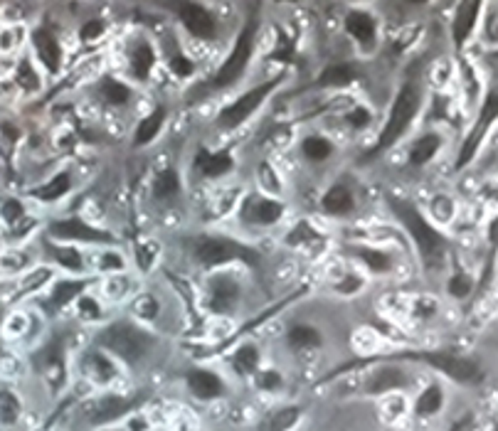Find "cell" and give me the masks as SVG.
<instances>
[{
	"label": "cell",
	"mask_w": 498,
	"mask_h": 431,
	"mask_svg": "<svg viewBox=\"0 0 498 431\" xmlns=\"http://www.w3.org/2000/svg\"><path fill=\"white\" fill-rule=\"evenodd\" d=\"M97 343L106 350H111L114 355H119L126 362H138L151 348V335L146 330L136 328L129 320H119L111 323L109 328H104V333L97 338Z\"/></svg>",
	"instance_id": "1"
},
{
	"label": "cell",
	"mask_w": 498,
	"mask_h": 431,
	"mask_svg": "<svg viewBox=\"0 0 498 431\" xmlns=\"http://www.w3.org/2000/svg\"><path fill=\"white\" fill-rule=\"evenodd\" d=\"M390 205L392 210L397 212V217L405 222L407 232L412 234V239L417 244L424 261H427V264H437V261L442 264V252H444V239H442V234H437V229H432V227L427 225V220L412 205H407V202H400V200L390 197Z\"/></svg>",
	"instance_id": "2"
},
{
	"label": "cell",
	"mask_w": 498,
	"mask_h": 431,
	"mask_svg": "<svg viewBox=\"0 0 498 431\" xmlns=\"http://www.w3.org/2000/svg\"><path fill=\"white\" fill-rule=\"evenodd\" d=\"M419 101H422V94H419L417 86L415 84L402 86L400 94H397V99H395V106H392V111H390V121H387V126H385L383 136H380V140L375 143V148L368 153V158H375L380 151L390 148L392 143L405 133L407 126H410L412 119H415V113H417Z\"/></svg>",
	"instance_id": "3"
},
{
	"label": "cell",
	"mask_w": 498,
	"mask_h": 431,
	"mask_svg": "<svg viewBox=\"0 0 498 431\" xmlns=\"http://www.w3.org/2000/svg\"><path fill=\"white\" fill-rule=\"evenodd\" d=\"M412 357H422L424 362L434 367V370L444 372L447 377L456 380V382H479L481 380V367L479 362L469 360V357L454 355V352H419V355Z\"/></svg>",
	"instance_id": "4"
},
{
	"label": "cell",
	"mask_w": 498,
	"mask_h": 431,
	"mask_svg": "<svg viewBox=\"0 0 498 431\" xmlns=\"http://www.w3.org/2000/svg\"><path fill=\"white\" fill-rule=\"evenodd\" d=\"M195 254L202 264H225V261H232V259H242V261H247V264H257L255 249L232 242V239L207 237V239H202V242H198Z\"/></svg>",
	"instance_id": "5"
},
{
	"label": "cell",
	"mask_w": 498,
	"mask_h": 431,
	"mask_svg": "<svg viewBox=\"0 0 498 431\" xmlns=\"http://www.w3.org/2000/svg\"><path fill=\"white\" fill-rule=\"evenodd\" d=\"M252 38H255V20L249 22L242 33H239L237 42H234L232 52H230V57H227V62L220 67V72L215 74V81H212V84L230 86L242 76L244 67H247V62H249V54H252Z\"/></svg>",
	"instance_id": "6"
},
{
	"label": "cell",
	"mask_w": 498,
	"mask_h": 431,
	"mask_svg": "<svg viewBox=\"0 0 498 431\" xmlns=\"http://www.w3.org/2000/svg\"><path fill=\"white\" fill-rule=\"evenodd\" d=\"M274 86H276V81H266V84H262V86H257V89H252V92H247L242 99H237L232 106H227L223 113H220L217 126H220V129H234V126H239L244 119H249V113L255 111V108L264 101L266 94H269Z\"/></svg>",
	"instance_id": "7"
},
{
	"label": "cell",
	"mask_w": 498,
	"mask_h": 431,
	"mask_svg": "<svg viewBox=\"0 0 498 431\" xmlns=\"http://www.w3.org/2000/svg\"><path fill=\"white\" fill-rule=\"evenodd\" d=\"M498 119V94H488L486 97V104H483L481 108V116H479L476 126L472 129V133H469V138H466L464 148H461V156L459 161H456V168H464L472 163V158L476 156L479 146H481L483 136H486V131L491 129V124Z\"/></svg>",
	"instance_id": "8"
},
{
	"label": "cell",
	"mask_w": 498,
	"mask_h": 431,
	"mask_svg": "<svg viewBox=\"0 0 498 431\" xmlns=\"http://www.w3.org/2000/svg\"><path fill=\"white\" fill-rule=\"evenodd\" d=\"M49 232L54 234L57 239H79V242H114V237L109 232H102V229H94V227L84 225L81 220L72 217V220L65 222H54Z\"/></svg>",
	"instance_id": "9"
},
{
	"label": "cell",
	"mask_w": 498,
	"mask_h": 431,
	"mask_svg": "<svg viewBox=\"0 0 498 431\" xmlns=\"http://www.w3.org/2000/svg\"><path fill=\"white\" fill-rule=\"evenodd\" d=\"M282 215H284L282 202H274V200L262 197V195L249 197L242 207V217L249 222H255V225H274Z\"/></svg>",
	"instance_id": "10"
},
{
	"label": "cell",
	"mask_w": 498,
	"mask_h": 431,
	"mask_svg": "<svg viewBox=\"0 0 498 431\" xmlns=\"http://www.w3.org/2000/svg\"><path fill=\"white\" fill-rule=\"evenodd\" d=\"M178 13H180L183 25L188 27L195 38H212V35H215V17H212L202 6L183 3V6L178 8Z\"/></svg>",
	"instance_id": "11"
},
{
	"label": "cell",
	"mask_w": 498,
	"mask_h": 431,
	"mask_svg": "<svg viewBox=\"0 0 498 431\" xmlns=\"http://www.w3.org/2000/svg\"><path fill=\"white\" fill-rule=\"evenodd\" d=\"M188 387L190 392L195 394L198 399H215L223 394L225 384L223 380L217 377L215 372L210 370H193L188 375Z\"/></svg>",
	"instance_id": "12"
},
{
	"label": "cell",
	"mask_w": 498,
	"mask_h": 431,
	"mask_svg": "<svg viewBox=\"0 0 498 431\" xmlns=\"http://www.w3.org/2000/svg\"><path fill=\"white\" fill-rule=\"evenodd\" d=\"M479 10H481V6H479V3H474V0H469V3H461V6H459V10H456V17H454V30H451L456 47H461V44L466 42V38H469V33H472L474 22H476Z\"/></svg>",
	"instance_id": "13"
},
{
	"label": "cell",
	"mask_w": 498,
	"mask_h": 431,
	"mask_svg": "<svg viewBox=\"0 0 498 431\" xmlns=\"http://www.w3.org/2000/svg\"><path fill=\"white\" fill-rule=\"evenodd\" d=\"M407 380L405 375H402V370H397V367H380L378 372H375L373 377L368 380V394H383V392H390V389H397L402 387Z\"/></svg>",
	"instance_id": "14"
},
{
	"label": "cell",
	"mask_w": 498,
	"mask_h": 431,
	"mask_svg": "<svg viewBox=\"0 0 498 431\" xmlns=\"http://www.w3.org/2000/svg\"><path fill=\"white\" fill-rule=\"evenodd\" d=\"M237 286L230 279H215L212 281V298L210 306L215 313H227L237 303Z\"/></svg>",
	"instance_id": "15"
},
{
	"label": "cell",
	"mask_w": 498,
	"mask_h": 431,
	"mask_svg": "<svg viewBox=\"0 0 498 431\" xmlns=\"http://www.w3.org/2000/svg\"><path fill=\"white\" fill-rule=\"evenodd\" d=\"M346 30L358 40V42L365 44V47H370V44H373L375 22H373V17H370L368 13H358V10L351 13V15L346 17Z\"/></svg>",
	"instance_id": "16"
},
{
	"label": "cell",
	"mask_w": 498,
	"mask_h": 431,
	"mask_svg": "<svg viewBox=\"0 0 498 431\" xmlns=\"http://www.w3.org/2000/svg\"><path fill=\"white\" fill-rule=\"evenodd\" d=\"M126 409H131L129 399H121V397H114V394H109V397H104L102 402L94 407L92 421H94V424H106V421L121 416Z\"/></svg>",
	"instance_id": "17"
},
{
	"label": "cell",
	"mask_w": 498,
	"mask_h": 431,
	"mask_svg": "<svg viewBox=\"0 0 498 431\" xmlns=\"http://www.w3.org/2000/svg\"><path fill=\"white\" fill-rule=\"evenodd\" d=\"M35 47H38L40 60L45 62L47 70H52V72L60 70V47H57L52 35L45 33V30H38V33H35Z\"/></svg>",
	"instance_id": "18"
},
{
	"label": "cell",
	"mask_w": 498,
	"mask_h": 431,
	"mask_svg": "<svg viewBox=\"0 0 498 431\" xmlns=\"http://www.w3.org/2000/svg\"><path fill=\"white\" fill-rule=\"evenodd\" d=\"M153 62H156V57H153L151 44H148V42H136L134 44V52H131V72H134L136 79H148Z\"/></svg>",
	"instance_id": "19"
},
{
	"label": "cell",
	"mask_w": 498,
	"mask_h": 431,
	"mask_svg": "<svg viewBox=\"0 0 498 431\" xmlns=\"http://www.w3.org/2000/svg\"><path fill=\"white\" fill-rule=\"evenodd\" d=\"M198 168L202 170V175L207 178H217V175H223L232 168V158L227 153H205L200 151L198 153Z\"/></svg>",
	"instance_id": "20"
},
{
	"label": "cell",
	"mask_w": 498,
	"mask_h": 431,
	"mask_svg": "<svg viewBox=\"0 0 498 431\" xmlns=\"http://www.w3.org/2000/svg\"><path fill=\"white\" fill-rule=\"evenodd\" d=\"M442 405H444V392H442V387H439V384H429V387L419 394L417 402H415V414L432 416L442 409Z\"/></svg>",
	"instance_id": "21"
},
{
	"label": "cell",
	"mask_w": 498,
	"mask_h": 431,
	"mask_svg": "<svg viewBox=\"0 0 498 431\" xmlns=\"http://www.w3.org/2000/svg\"><path fill=\"white\" fill-rule=\"evenodd\" d=\"M163 119H166V111H163V108L158 106L156 111H153L151 116H148V119H143V121H141V126L136 129L134 146H146V143H151V140L158 136V131H161Z\"/></svg>",
	"instance_id": "22"
},
{
	"label": "cell",
	"mask_w": 498,
	"mask_h": 431,
	"mask_svg": "<svg viewBox=\"0 0 498 431\" xmlns=\"http://www.w3.org/2000/svg\"><path fill=\"white\" fill-rule=\"evenodd\" d=\"M439 146H442V138H439L437 133H427L422 136V138L412 146V153H410V163L412 165H422V163H427L429 158L434 156V153L439 151Z\"/></svg>",
	"instance_id": "23"
},
{
	"label": "cell",
	"mask_w": 498,
	"mask_h": 431,
	"mask_svg": "<svg viewBox=\"0 0 498 431\" xmlns=\"http://www.w3.org/2000/svg\"><path fill=\"white\" fill-rule=\"evenodd\" d=\"M289 345L291 348H319L321 345V333L316 328H311V325H294L291 330H289Z\"/></svg>",
	"instance_id": "24"
},
{
	"label": "cell",
	"mask_w": 498,
	"mask_h": 431,
	"mask_svg": "<svg viewBox=\"0 0 498 431\" xmlns=\"http://www.w3.org/2000/svg\"><path fill=\"white\" fill-rule=\"evenodd\" d=\"M355 76H358V72L353 70L351 65H336V67H328V70L321 74L319 84L321 86H346V84H351Z\"/></svg>",
	"instance_id": "25"
},
{
	"label": "cell",
	"mask_w": 498,
	"mask_h": 431,
	"mask_svg": "<svg viewBox=\"0 0 498 431\" xmlns=\"http://www.w3.org/2000/svg\"><path fill=\"white\" fill-rule=\"evenodd\" d=\"M323 207L333 215H343L353 207V197L346 188H330L328 195L323 197Z\"/></svg>",
	"instance_id": "26"
},
{
	"label": "cell",
	"mask_w": 498,
	"mask_h": 431,
	"mask_svg": "<svg viewBox=\"0 0 498 431\" xmlns=\"http://www.w3.org/2000/svg\"><path fill=\"white\" fill-rule=\"evenodd\" d=\"M67 190H70V175H67V172H60V175H54L47 185L35 190V195H38L40 200H45V202H52V200L62 197Z\"/></svg>",
	"instance_id": "27"
},
{
	"label": "cell",
	"mask_w": 498,
	"mask_h": 431,
	"mask_svg": "<svg viewBox=\"0 0 498 431\" xmlns=\"http://www.w3.org/2000/svg\"><path fill=\"white\" fill-rule=\"evenodd\" d=\"M87 288V281H60L52 288V303L54 306H67L77 293H81Z\"/></svg>",
	"instance_id": "28"
},
{
	"label": "cell",
	"mask_w": 498,
	"mask_h": 431,
	"mask_svg": "<svg viewBox=\"0 0 498 431\" xmlns=\"http://www.w3.org/2000/svg\"><path fill=\"white\" fill-rule=\"evenodd\" d=\"M87 367H89V372H92V377L97 380V382H109V380L116 375L114 365H111V362H109L102 352H92V355L87 357Z\"/></svg>",
	"instance_id": "29"
},
{
	"label": "cell",
	"mask_w": 498,
	"mask_h": 431,
	"mask_svg": "<svg viewBox=\"0 0 498 431\" xmlns=\"http://www.w3.org/2000/svg\"><path fill=\"white\" fill-rule=\"evenodd\" d=\"M178 190H180V180L178 175H175V170H163L156 178V183H153V195L161 200L173 197V195H178Z\"/></svg>",
	"instance_id": "30"
},
{
	"label": "cell",
	"mask_w": 498,
	"mask_h": 431,
	"mask_svg": "<svg viewBox=\"0 0 498 431\" xmlns=\"http://www.w3.org/2000/svg\"><path fill=\"white\" fill-rule=\"evenodd\" d=\"M298 414H301L298 407H284V409H276L274 416L269 419V429L271 431H289L298 421Z\"/></svg>",
	"instance_id": "31"
},
{
	"label": "cell",
	"mask_w": 498,
	"mask_h": 431,
	"mask_svg": "<svg viewBox=\"0 0 498 431\" xmlns=\"http://www.w3.org/2000/svg\"><path fill=\"white\" fill-rule=\"evenodd\" d=\"M257 365H259V350H257L255 345H242L237 355H234V367L247 375V372H255Z\"/></svg>",
	"instance_id": "32"
},
{
	"label": "cell",
	"mask_w": 498,
	"mask_h": 431,
	"mask_svg": "<svg viewBox=\"0 0 498 431\" xmlns=\"http://www.w3.org/2000/svg\"><path fill=\"white\" fill-rule=\"evenodd\" d=\"M330 143L321 136H311V138L303 140V153L311 158V161H326L330 156Z\"/></svg>",
	"instance_id": "33"
},
{
	"label": "cell",
	"mask_w": 498,
	"mask_h": 431,
	"mask_svg": "<svg viewBox=\"0 0 498 431\" xmlns=\"http://www.w3.org/2000/svg\"><path fill=\"white\" fill-rule=\"evenodd\" d=\"M355 257L363 259L365 264H368L373 271H387V269H390V259H387V254L375 252V249L360 247V249H355Z\"/></svg>",
	"instance_id": "34"
},
{
	"label": "cell",
	"mask_w": 498,
	"mask_h": 431,
	"mask_svg": "<svg viewBox=\"0 0 498 431\" xmlns=\"http://www.w3.org/2000/svg\"><path fill=\"white\" fill-rule=\"evenodd\" d=\"M52 254L54 259L60 261L65 269H72V271H79L81 269V257L77 249H70V247H52Z\"/></svg>",
	"instance_id": "35"
},
{
	"label": "cell",
	"mask_w": 498,
	"mask_h": 431,
	"mask_svg": "<svg viewBox=\"0 0 498 431\" xmlns=\"http://www.w3.org/2000/svg\"><path fill=\"white\" fill-rule=\"evenodd\" d=\"M104 97L111 104H126L129 101V86L119 84L114 79H106L104 81Z\"/></svg>",
	"instance_id": "36"
},
{
	"label": "cell",
	"mask_w": 498,
	"mask_h": 431,
	"mask_svg": "<svg viewBox=\"0 0 498 431\" xmlns=\"http://www.w3.org/2000/svg\"><path fill=\"white\" fill-rule=\"evenodd\" d=\"M3 424H15L17 414H20V405H17L15 394L10 389H3Z\"/></svg>",
	"instance_id": "37"
},
{
	"label": "cell",
	"mask_w": 498,
	"mask_h": 431,
	"mask_svg": "<svg viewBox=\"0 0 498 431\" xmlns=\"http://www.w3.org/2000/svg\"><path fill=\"white\" fill-rule=\"evenodd\" d=\"M449 293L454 298H466L472 293V279L466 274H456L449 279Z\"/></svg>",
	"instance_id": "38"
},
{
	"label": "cell",
	"mask_w": 498,
	"mask_h": 431,
	"mask_svg": "<svg viewBox=\"0 0 498 431\" xmlns=\"http://www.w3.org/2000/svg\"><path fill=\"white\" fill-rule=\"evenodd\" d=\"M282 375L276 370H266V372H262L259 375V387L262 389H269V392H274V389H279L282 387Z\"/></svg>",
	"instance_id": "39"
},
{
	"label": "cell",
	"mask_w": 498,
	"mask_h": 431,
	"mask_svg": "<svg viewBox=\"0 0 498 431\" xmlns=\"http://www.w3.org/2000/svg\"><path fill=\"white\" fill-rule=\"evenodd\" d=\"M136 311H138V316H141V318H156V313H158V303L153 301L151 296H143L141 301L136 303Z\"/></svg>",
	"instance_id": "40"
},
{
	"label": "cell",
	"mask_w": 498,
	"mask_h": 431,
	"mask_svg": "<svg viewBox=\"0 0 498 431\" xmlns=\"http://www.w3.org/2000/svg\"><path fill=\"white\" fill-rule=\"evenodd\" d=\"M348 124L355 126V129H363V126L370 124V111L368 108H353V111L348 113Z\"/></svg>",
	"instance_id": "41"
},
{
	"label": "cell",
	"mask_w": 498,
	"mask_h": 431,
	"mask_svg": "<svg viewBox=\"0 0 498 431\" xmlns=\"http://www.w3.org/2000/svg\"><path fill=\"white\" fill-rule=\"evenodd\" d=\"M170 70H173L175 74L185 76V74H190V72H193V62H190L188 57H183V54H178V57H173V60H170Z\"/></svg>",
	"instance_id": "42"
},
{
	"label": "cell",
	"mask_w": 498,
	"mask_h": 431,
	"mask_svg": "<svg viewBox=\"0 0 498 431\" xmlns=\"http://www.w3.org/2000/svg\"><path fill=\"white\" fill-rule=\"evenodd\" d=\"M104 33V22L102 20H89L87 25L81 27V40H94Z\"/></svg>",
	"instance_id": "43"
},
{
	"label": "cell",
	"mask_w": 498,
	"mask_h": 431,
	"mask_svg": "<svg viewBox=\"0 0 498 431\" xmlns=\"http://www.w3.org/2000/svg\"><path fill=\"white\" fill-rule=\"evenodd\" d=\"M20 215H22L20 202H17V200H6V205H3V217H6L8 222H15Z\"/></svg>",
	"instance_id": "44"
},
{
	"label": "cell",
	"mask_w": 498,
	"mask_h": 431,
	"mask_svg": "<svg viewBox=\"0 0 498 431\" xmlns=\"http://www.w3.org/2000/svg\"><path fill=\"white\" fill-rule=\"evenodd\" d=\"M33 70H30V67L27 65H20V70H17V81H20L22 86H25V89H35V86H38V79H33Z\"/></svg>",
	"instance_id": "45"
},
{
	"label": "cell",
	"mask_w": 498,
	"mask_h": 431,
	"mask_svg": "<svg viewBox=\"0 0 498 431\" xmlns=\"http://www.w3.org/2000/svg\"><path fill=\"white\" fill-rule=\"evenodd\" d=\"M360 286H363V281L358 279V276H348V279L343 281L341 286H338V291H341V293H353V291H358Z\"/></svg>",
	"instance_id": "46"
},
{
	"label": "cell",
	"mask_w": 498,
	"mask_h": 431,
	"mask_svg": "<svg viewBox=\"0 0 498 431\" xmlns=\"http://www.w3.org/2000/svg\"><path fill=\"white\" fill-rule=\"evenodd\" d=\"M102 266L104 271H109V269H121V266H124V261H121L119 257H116V254H104V259H102Z\"/></svg>",
	"instance_id": "47"
},
{
	"label": "cell",
	"mask_w": 498,
	"mask_h": 431,
	"mask_svg": "<svg viewBox=\"0 0 498 431\" xmlns=\"http://www.w3.org/2000/svg\"><path fill=\"white\" fill-rule=\"evenodd\" d=\"M151 259H153V254L148 252V249H138V266H141V269H148V266H151Z\"/></svg>",
	"instance_id": "48"
},
{
	"label": "cell",
	"mask_w": 498,
	"mask_h": 431,
	"mask_svg": "<svg viewBox=\"0 0 498 431\" xmlns=\"http://www.w3.org/2000/svg\"><path fill=\"white\" fill-rule=\"evenodd\" d=\"M451 431H474L472 429V416H466V419L456 421V424L451 426Z\"/></svg>",
	"instance_id": "49"
},
{
	"label": "cell",
	"mask_w": 498,
	"mask_h": 431,
	"mask_svg": "<svg viewBox=\"0 0 498 431\" xmlns=\"http://www.w3.org/2000/svg\"><path fill=\"white\" fill-rule=\"evenodd\" d=\"M491 247L493 249L498 247V220L491 222Z\"/></svg>",
	"instance_id": "50"
},
{
	"label": "cell",
	"mask_w": 498,
	"mask_h": 431,
	"mask_svg": "<svg viewBox=\"0 0 498 431\" xmlns=\"http://www.w3.org/2000/svg\"><path fill=\"white\" fill-rule=\"evenodd\" d=\"M493 431H498V424H496V429H493Z\"/></svg>",
	"instance_id": "51"
},
{
	"label": "cell",
	"mask_w": 498,
	"mask_h": 431,
	"mask_svg": "<svg viewBox=\"0 0 498 431\" xmlns=\"http://www.w3.org/2000/svg\"><path fill=\"white\" fill-rule=\"evenodd\" d=\"M496 57H498V54H496Z\"/></svg>",
	"instance_id": "52"
}]
</instances>
